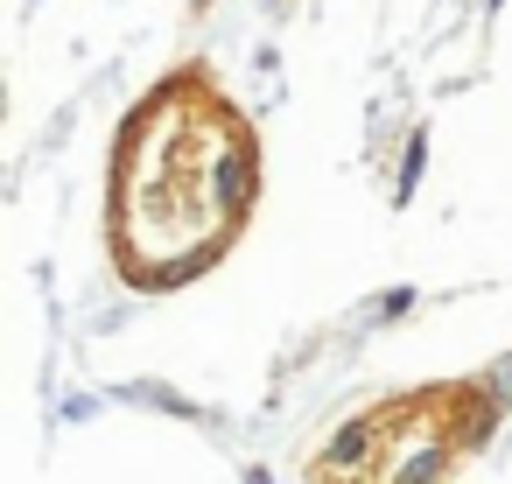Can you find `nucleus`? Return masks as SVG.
Returning <instances> with one entry per match:
<instances>
[{"label":"nucleus","instance_id":"nucleus-1","mask_svg":"<svg viewBox=\"0 0 512 484\" xmlns=\"http://www.w3.org/2000/svg\"><path fill=\"white\" fill-rule=\"evenodd\" d=\"M253 204V141L239 113L204 85H155L113 141L106 232L134 288H176L204 274Z\"/></svg>","mask_w":512,"mask_h":484}]
</instances>
